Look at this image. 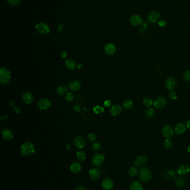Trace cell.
Returning <instances> with one entry per match:
<instances>
[{"mask_svg": "<svg viewBox=\"0 0 190 190\" xmlns=\"http://www.w3.org/2000/svg\"><path fill=\"white\" fill-rule=\"evenodd\" d=\"M35 146L30 142H25L20 147L21 154L25 156H30L35 152Z\"/></svg>", "mask_w": 190, "mask_h": 190, "instance_id": "obj_1", "label": "cell"}, {"mask_svg": "<svg viewBox=\"0 0 190 190\" xmlns=\"http://www.w3.org/2000/svg\"><path fill=\"white\" fill-rule=\"evenodd\" d=\"M11 79V74L10 71L5 67L0 70V82L2 85H6L10 82Z\"/></svg>", "mask_w": 190, "mask_h": 190, "instance_id": "obj_2", "label": "cell"}, {"mask_svg": "<svg viewBox=\"0 0 190 190\" xmlns=\"http://www.w3.org/2000/svg\"><path fill=\"white\" fill-rule=\"evenodd\" d=\"M139 177L142 181L147 182L151 179L152 173L147 167H142L139 171Z\"/></svg>", "mask_w": 190, "mask_h": 190, "instance_id": "obj_3", "label": "cell"}, {"mask_svg": "<svg viewBox=\"0 0 190 190\" xmlns=\"http://www.w3.org/2000/svg\"><path fill=\"white\" fill-rule=\"evenodd\" d=\"M104 159H105L104 156L102 154L98 152L93 155L92 158V162L93 165L98 167L102 165Z\"/></svg>", "mask_w": 190, "mask_h": 190, "instance_id": "obj_4", "label": "cell"}, {"mask_svg": "<svg viewBox=\"0 0 190 190\" xmlns=\"http://www.w3.org/2000/svg\"><path fill=\"white\" fill-rule=\"evenodd\" d=\"M36 29L37 31L41 35H46L50 32L49 27L48 26L43 22H41L37 24L36 26Z\"/></svg>", "mask_w": 190, "mask_h": 190, "instance_id": "obj_5", "label": "cell"}, {"mask_svg": "<svg viewBox=\"0 0 190 190\" xmlns=\"http://www.w3.org/2000/svg\"><path fill=\"white\" fill-rule=\"evenodd\" d=\"M166 103H167L166 99L165 97H163L160 96L156 98L153 102V105L156 109H161L165 107V106L166 105Z\"/></svg>", "mask_w": 190, "mask_h": 190, "instance_id": "obj_6", "label": "cell"}, {"mask_svg": "<svg viewBox=\"0 0 190 190\" xmlns=\"http://www.w3.org/2000/svg\"><path fill=\"white\" fill-rule=\"evenodd\" d=\"M74 143L77 148L79 149L83 148L86 146V141L83 137L77 136L74 138Z\"/></svg>", "mask_w": 190, "mask_h": 190, "instance_id": "obj_7", "label": "cell"}, {"mask_svg": "<svg viewBox=\"0 0 190 190\" xmlns=\"http://www.w3.org/2000/svg\"><path fill=\"white\" fill-rule=\"evenodd\" d=\"M38 106L40 110H46L50 107L51 102L47 98H43L39 101Z\"/></svg>", "mask_w": 190, "mask_h": 190, "instance_id": "obj_8", "label": "cell"}, {"mask_svg": "<svg viewBox=\"0 0 190 190\" xmlns=\"http://www.w3.org/2000/svg\"><path fill=\"white\" fill-rule=\"evenodd\" d=\"M162 133L166 139H170L173 135L174 131L172 127L170 125H165L162 128Z\"/></svg>", "mask_w": 190, "mask_h": 190, "instance_id": "obj_9", "label": "cell"}, {"mask_svg": "<svg viewBox=\"0 0 190 190\" xmlns=\"http://www.w3.org/2000/svg\"><path fill=\"white\" fill-rule=\"evenodd\" d=\"M176 85V80L173 77H168L165 81V87L168 90L172 91Z\"/></svg>", "mask_w": 190, "mask_h": 190, "instance_id": "obj_10", "label": "cell"}, {"mask_svg": "<svg viewBox=\"0 0 190 190\" xmlns=\"http://www.w3.org/2000/svg\"><path fill=\"white\" fill-rule=\"evenodd\" d=\"M161 17V14L157 11H152L148 16V21L151 24H154L157 22Z\"/></svg>", "mask_w": 190, "mask_h": 190, "instance_id": "obj_11", "label": "cell"}, {"mask_svg": "<svg viewBox=\"0 0 190 190\" xmlns=\"http://www.w3.org/2000/svg\"><path fill=\"white\" fill-rule=\"evenodd\" d=\"M100 171L96 168H92L89 171V177L93 181L98 180L100 177Z\"/></svg>", "mask_w": 190, "mask_h": 190, "instance_id": "obj_12", "label": "cell"}, {"mask_svg": "<svg viewBox=\"0 0 190 190\" xmlns=\"http://www.w3.org/2000/svg\"><path fill=\"white\" fill-rule=\"evenodd\" d=\"M102 187L105 190H110L113 188L114 184L113 181L109 178H104L102 182Z\"/></svg>", "mask_w": 190, "mask_h": 190, "instance_id": "obj_13", "label": "cell"}, {"mask_svg": "<svg viewBox=\"0 0 190 190\" xmlns=\"http://www.w3.org/2000/svg\"><path fill=\"white\" fill-rule=\"evenodd\" d=\"M109 111L111 115H113L114 116H117L121 113L122 111V108L120 105L115 104V105H113L110 107Z\"/></svg>", "mask_w": 190, "mask_h": 190, "instance_id": "obj_14", "label": "cell"}, {"mask_svg": "<svg viewBox=\"0 0 190 190\" xmlns=\"http://www.w3.org/2000/svg\"><path fill=\"white\" fill-rule=\"evenodd\" d=\"M70 169L72 173L74 174H78L80 173L82 170V166L79 162H74L71 165Z\"/></svg>", "mask_w": 190, "mask_h": 190, "instance_id": "obj_15", "label": "cell"}, {"mask_svg": "<svg viewBox=\"0 0 190 190\" xmlns=\"http://www.w3.org/2000/svg\"><path fill=\"white\" fill-rule=\"evenodd\" d=\"M22 100L25 103L29 105V104H31L33 102V97L31 93L26 92L22 95Z\"/></svg>", "mask_w": 190, "mask_h": 190, "instance_id": "obj_16", "label": "cell"}, {"mask_svg": "<svg viewBox=\"0 0 190 190\" xmlns=\"http://www.w3.org/2000/svg\"><path fill=\"white\" fill-rule=\"evenodd\" d=\"M147 161V158L144 155L139 156L136 158L135 161V165L137 167H140L144 165Z\"/></svg>", "mask_w": 190, "mask_h": 190, "instance_id": "obj_17", "label": "cell"}, {"mask_svg": "<svg viewBox=\"0 0 190 190\" xmlns=\"http://www.w3.org/2000/svg\"><path fill=\"white\" fill-rule=\"evenodd\" d=\"M104 50H105V53L108 55H113L115 54V51H116V47H115L114 44L111 43H109L107 44L105 48H104Z\"/></svg>", "mask_w": 190, "mask_h": 190, "instance_id": "obj_18", "label": "cell"}, {"mask_svg": "<svg viewBox=\"0 0 190 190\" xmlns=\"http://www.w3.org/2000/svg\"><path fill=\"white\" fill-rule=\"evenodd\" d=\"M177 173L173 170H168L163 173V177L166 180H170L176 177Z\"/></svg>", "mask_w": 190, "mask_h": 190, "instance_id": "obj_19", "label": "cell"}, {"mask_svg": "<svg viewBox=\"0 0 190 190\" xmlns=\"http://www.w3.org/2000/svg\"><path fill=\"white\" fill-rule=\"evenodd\" d=\"M130 22L133 26H139L143 24V19L138 15H133L130 17Z\"/></svg>", "mask_w": 190, "mask_h": 190, "instance_id": "obj_20", "label": "cell"}, {"mask_svg": "<svg viewBox=\"0 0 190 190\" xmlns=\"http://www.w3.org/2000/svg\"><path fill=\"white\" fill-rule=\"evenodd\" d=\"M81 82L78 80H74L69 85V88L73 91H78L81 88Z\"/></svg>", "mask_w": 190, "mask_h": 190, "instance_id": "obj_21", "label": "cell"}, {"mask_svg": "<svg viewBox=\"0 0 190 190\" xmlns=\"http://www.w3.org/2000/svg\"><path fill=\"white\" fill-rule=\"evenodd\" d=\"M2 136L3 139L6 141L11 140L13 137L12 132L11 131V130L8 128H6L3 130L2 132Z\"/></svg>", "mask_w": 190, "mask_h": 190, "instance_id": "obj_22", "label": "cell"}, {"mask_svg": "<svg viewBox=\"0 0 190 190\" xmlns=\"http://www.w3.org/2000/svg\"><path fill=\"white\" fill-rule=\"evenodd\" d=\"M190 172V167L187 165H185L180 166L177 170V174L179 175H184L187 174Z\"/></svg>", "mask_w": 190, "mask_h": 190, "instance_id": "obj_23", "label": "cell"}, {"mask_svg": "<svg viewBox=\"0 0 190 190\" xmlns=\"http://www.w3.org/2000/svg\"><path fill=\"white\" fill-rule=\"evenodd\" d=\"M186 131V126L181 123H178L175 127L174 131L177 135H181Z\"/></svg>", "mask_w": 190, "mask_h": 190, "instance_id": "obj_24", "label": "cell"}, {"mask_svg": "<svg viewBox=\"0 0 190 190\" xmlns=\"http://www.w3.org/2000/svg\"><path fill=\"white\" fill-rule=\"evenodd\" d=\"M65 67L70 70H73L76 68V62L73 59H66L65 62Z\"/></svg>", "mask_w": 190, "mask_h": 190, "instance_id": "obj_25", "label": "cell"}, {"mask_svg": "<svg viewBox=\"0 0 190 190\" xmlns=\"http://www.w3.org/2000/svg\"><path fill=\"white\" fill-rule=\"evenodd\" d=\"M129 190H143L142 185L138 181H133L130 185Z\"/></svg>", "mask_w": 190, "mask_h": 190, "instance_id": "obj_26", "label": "cell"}, {"mask_svg": "<svg viewBox=\"0 0 190 190\" xmlns=\"http://www.w3.org/2000/svg\"><path fill=\"white\" fill-rule=\"evenodd\" d=\"M76 157L78 161L80 162H83L86 159V154L83 150L78 151L76 154Z\"/></svg>", "mask_w": 190, "mask_h": 190, "instance_id": "obj_27", "label": "cell"}, {"mask_svg": "<svg viewBox=\"0 0 190 190\" xmlns=\"http://www.w3.org/2000/svg\"><path fill=\"white\" fill-rule=\"evenodd\" d=\"M68 90V88L65 85H61L57 89V93L59 95H65Z\"/></svg>", "mask_w": 190, "mask_h": 190, "instance_id": "obj_28", "label": "cell"}, {"mask_svg": "<svg viewBox=\"0 0 190 190\" xmlns=\"http://www.w3.org/2000/svg\"><path fill=\"white\" fill-rule=\"evenodd\" d=\"M185 184V180L184 178L178 177L175 181V185L178 188L183 187Z\"/></svg>", "mask_w": 190, "mask_h": 190, "instance_id": "obj_29", "label": "cell"}, {"mask_svg": "<svg viewBox=\"0 0 190 190\" xmlns=\"http://www.w3.org/2000/svg\"><path fill=\"white\" fill-rule=\"evenodd\" d=\"M133 101L130 99H126L123 103V106L125 109H130L133 106Z\"/></svg>", "mask_w": 190, "mask_h": 190, "instance_id": "obj_30", "label": "cell"}, {"mask_svg": "<svg viewBox=\"0 0 190 190\" xmlns=\"http://www.w3.org/2000/svg\"><path fill=\"white\" fill-rule=\"evenodd\" d=\"M155 111L153 108H148L145 111V115L147 118H152L154 116Z\"/></svg>", "mask_w": 190, "mask_h": 190, "instance_id": "obj_31", "label": "cell"}, {"mask_svg": "<svg viewBox=\"0 0 190 190\" xmlns=\"http://www.w3.org/2000/svg\"><path fill=\"white\" fill-rule=\"evenodd\" d=\"M143 103L145 106L149 107L151 106L153 104V100L151 98L146 97L143 99Z\"/></svg>", "mask_w": 190, "mask_h": 190, "instance_id": "obj_32", "label": "cell"}, {"mask_svg": "<svg viewBox=\"0 0 190 190\" xmlns=\"http://www.w3.org/2000/svg\"><path fill=\"white\" fill-rule=\"evenodd\" d=\"M163 146L166 148H170L172 147V142L169 139H167L163 141Z\"/></svg>", "mask_w": 190, "mask_h": 190, "instance_id": "obj_33", "label": "cell"}, {"mask_svg": "<svg viewBox=\"0 0 190 190\" xmlns=\"http://www.w3.org/2000/svg\"><path fill=\"white\" fill-rule=\"evenodd\" d=\"M128 173L130 177H134L138 173V170L135 167H130L128 171Z\"/></svg>", "mask_w": 190, "mask_h": 190, "instance_id": "obj_34", "label": "cell"}, {"mask_svg": "<svg viewBox=\"0 0 190 190\" xmlns=\"http://www.w3.org/2000/svg\"><path fill=\"white\" fill-rule=\"evenodd\" d=\"M104 108L100 106H96L93 108V111L96 114L102 113L104 112Z\"/></svg>", "mask_w": 190, "mask_h": 190, "instance_id": "obj_35", "label": "cell"}, {"mask_svg": "<svg viewBox=\"0 0 190 190\" xmlns=\"http://www.w3.org/2000/svg\"><path fill=\"white\" fill-rule=\"evenodd\" d=\"M183 77L185 81L190 82V70H187L184 73Z\"/></svg>", "mask_w": 190, "mask_h": 190, "instance_id": "obj_36", "label": "cell"}, {"mask_svg": "<svg viewBox=\"0 0 190 190\" xmlns=\"http://www.w3.org/2000/svg\"><path fill=\"white\" fill-rule=\"evenodd\" d=\"M168 96H169V97L170 98V99L172 100H176V98H177V93L175 91H172V90L170 92Z\"/></svg>", "mask_w": 190, "mask_h": 190, "instance_id": "obj_37", "label": "cell"}, {"mask_svg": "<svg viewBox=\"0 0 190 190\" xmlns=\"http://www.w3.org/2000/svg\"><path fill=\"white\" fill-rule=\"evenodd\" d=\"M88 139L91 142H94L96 140V136L94 133H89L88 135Z\"/></svg>", "mask_w": 190, "mask_h": 190, "instance_id": "obj_38", "label": "cell"}, {"mask_svg": "<svg viewBox=\"0 0 190 190\" xmlns=\"http://www.w3.org/2000/svg\"><path fill=\"white\" fill-rule=\"evenodd\" d=\"M92 148L94 151H98L101 148V145L99 142L94 143L92 145Z\"/></svg>", "mask_w": 190, "mask_h": 190, "instance_id": "obj_39", "label": "cell"}, {"mask_svg": "<svg viewBox=\"0 0 190 190\" xmlns=\"http://www.w3.org/2000/svg\"><path fill=\"white\" fill-rule=\"evenodd\" d=\"M74 98V97L72 93L69 92L65 96V99L67 101H68V102L72 101H73Z\"/></svg>", "mask_w": 190, "mask_h": 190, "instance_id": "obj_40", "label": "cell"}, {"mask_svg": "<svg viewBox=\"0 0 190 190\" xmlns=\"http://www.w3.org/2000/svg\"><path fill=\"white\" fill-rule=\"evenodd\" d=\"M8 2L10 5L13 6H16L18 5L21 1V0H7Z\"/></svg>", "mask_w": 190, "mask_h": 190, "instance_id": "obj_41", "label": "cell"}, {"mask_svg": "<svg viewBox=\"0 0 190 190\" xmlns=\"http://www.w3.org/2000/svg\"><path fill=\"white\" fill-rule=\"evenodd\" d=\"M111 105V101L109 100H107L104 102V106L105 107H109Z\"/></svg>", "mask_w": 190, "mask_h": 190, "instance_id": "obj_42", "label": "cell"}, {"mask_svg": "<svg viewBox=\"0 0 190 190\" xmlns=\"http://www.w3.org/2000/svg\"><path fill=\"white\" fill-rule=\"evenodd\" d=\"M13 110H14V111H15V112H16L17 114H19V113H20V112H21V111H20V109H19V107H17V106L14 107H13Z\"/></svg>", "mask_w": 190, "mask_h": 190, "instance_id": "obj_43", "label": "cell"}, {"mask_svg": "<svg viewBox=\"0 0 190 190\" xmlns=\"http://www.w3.org/2000/svg\"><path fill=\"white\" fill-rule=\"evenodd\" d=\"M158 24H159V26H161V27H164V26H165L166 25V23L165 21H164V20H161V21H160L159 22Z\"/></svg>", "mask_w": 190, "mask_h": 190, "instance_id": "obj_44", "label": "cell"}, {"mask_svg": "<svg viewBox=\"0 0 190 190\" xmlns=\"http://www.w3.org/2000/svg\"><path fill=\"white\" fill-rule=\"evenodd\" d=\"M74 110H75L76 112H79L81 110V107L80 106H78V105H76V106H75L74 107Z\"/></svg>", "mask_w": 190, "mask_h": 190, "instance_id": "obj_45", "label": "cell"}, {"mask_svg": "<svg viewBox=\"0 0 190 190\" xmlns=\"http://www.w3.org/2000/svg\"><path fill=\"white\" fill-rule=\"evenodd\" d=\"M75 190H87V189L85 188L84 187H83V186H79L75 188Z\"/></svg>", "mask_w": 190, "mask_h": 190, "instance_id": "obj_46", "label": "cell"}, {"mask_svg": "<svg viewBox=\"0 0 190 190\" xmlns=\"http://www.w3.org/2000/svg\"><path fill=\"white\" fill-rule=\"evenodd\" d=\"M185 126L187 127L188 128L190 129V119H189V120H188L187 121H186Z\"/></svg>", "mask_w": 190, "mask_h": 190, "instance_id": "obj_47", "label": "cell"}, {"mask_svg": "<svg viewBox=\"0 0 190 190\" xmlns=\"http://www.w3.org/2000/svg\"><path fill=\"white\" fill-rule=\"evenodd\" d=\"M67 56V54L66 53V52L65 51H62V52L61 53V56L62 58H66Z\"/></svg>", "mask_w": 190, "mask_h": 190, "instance_id": "obj_48", "label": "cell"}, {"mask_svg": "<svg viewBox=\"0 0 190 190\" xmlns=\"http://www.w3.org/2000/svg\"><path fill=\"white\" fill-rule=\"evenodd\" d=\"M66 149L68 151H70L71 150V145L69 143H68L66 145Z\"/></svg>", "mask_w": 190, "mask_h": 190, "instance_id": "obj_49", "label": "cell"}, {"mask_svg": "<svg viewBox=\"0 0 190 190\" xmlns=\"http://www.w3.org/2000/svg\"><path fill=\"white\" fill-rule=\"evenodd\" d=\"M15 102V101L14 100H12V101H10V103H9V106H10V107L13 106L14 105Z\"/></svg>", "mask_w": 190, "mask_h": 190, "instance_id": "obj_50", "label": "cell"}, {"mask_svg": "<svg viewBox=\"0 0 190 190\" xmlns=\"http://www.w3.org/2000/svg\"><path fill=\"white\" fill-rule=\"evenodd\" d=\"M77 67L79 69H81L82 68H83V64H81V63H79V64L77 65Z\"/></svg>", "mask_w": 190, "mask_h": 190, "instance_id": "obj_51", "label": "cell"}, {"mask_svg": "<svg viewBox=\"0 0 190 190\" xmlns=\"http://www.w3.org/2000/svg\"><path fill=\"white\" fill-rule=\"evenodd\" d=\"M8 115H3V116L1 117V120H3V119H6V118H8Z\"/></svg>", "mask_w": 190, "mask_h": 190, "instance_id": "obj_52", "label": "cell"}, {"mask_svg": "<svg viewBox=\"0 0 190 190\" xmlns=\"http://www.w3.org/2000/svg\"><path fill=\"white\" fill-rule=\"evenodd\" d=\"M62 28H63V26L62 25H60L59 26L58 28V31H61L62 29Z\"/></svg>", "mask_w": 190, "mask_h": 190, "instance_id": "obj_53", "label": "cell"}, {"mask_svg": "<svg viewBox=\"0 0 190 190\" xmlns=\"http://www.w3.org/2000/svg\"><path fill=\"white\" fill-rule=\"evenodd\" d=\"M143 26H144V27L146 28V27L148 26V24H147V23H144V24H143Z\"/></svg>", "mask_w": 190, "mask_h": 190, "instance_id": "obj_54", "label": "cell"}, {"mask_svg": "<svg viewBox=\"0 0 190 190\" xmlns=\"http://www.w3.org/2000/svg\"><path fill=\"white\" fill-rule=\"evenodd\" d=\"M187 151L189 152V153H190V146H188L187 147Z\"/></svg>", "mask_w": 190, "mask_h": 190, "instance_id": "obj_55", "label": "cell"}]
</instances>
